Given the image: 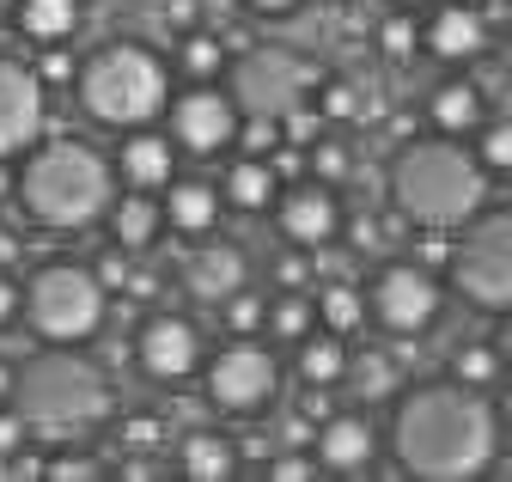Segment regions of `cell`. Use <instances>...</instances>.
<instances>
[{"label":"cell","instance_id":"cell-1","mask_svg":"<svg viewBox=\"0 0 512 482\" xmlns=\"http://www.w3.org/2000/svg\"><path fill=\"white\" fill-rule=\"evenodd\" d=\"M391 452L421 482H470L500 452V409L476 385H458V379L415 385L397 397Z\"/></svg>","mask_w":512,"mask_h":482},{"label":"cell","instance_id":"cell-2","mask_svg":"<svg viewBox=\"0 0 512 482\" xmlns=\"http://www.w3.org/2000/svg\"><path fill=\"white\" fill-rule=\"evenodd\" d=\"M116 202V165L92 141H31L19 165V208L49 232H86Z\"/></svg>","mask_w":512,"mask_h":482},{"label":"cell","instance_id":"cell-3","mask_svg":"<svg viewBox=\"0 0 512 482\" xmlns=\"http://www.w3.org/2000/svg\"><path fill=\"white\" fill-rule=\"evenodd\" d=\"M31 440L49 446H74L80 434L104 428L116 415V391L104 379V367H92L86 354H31L13 367V397H7Z\"/></svg>","mask_w":512,"mask_h":482},{"label":"cell","instance_id":"cell-4","mask_svg":"<svg viewBox=\"0 0 512 482\" xmlns=\"http://www.w3.org/2000/svg\"><path fill=\"white\" fill-rule=\"evenodd\" d=\"M391 202L415 220V226H445L458 232L470 214H482L488 202V171L476 165V153H464L458 135H433V141H409L391 159Z\"/></svg>","mask_w":512,"mask_h":482},{"label":"cell","instance_id":"cell-5","mask_svg":"<svg viewBox=\"0 0 512 482\" xmlns=\"http://www.w3.org/2000/svg\"><path fill=\"white\" fill-rule=\"evenodd\" d=\"M74 92H80V110L92 116V123H104V129H141V123H153V116H165L171 74H165V62L147 43L116 37V43L92 49L86 62H80Z\"/></svg>","mask_w":512,"mask_h":482},{"label":"cell","instance_id":"cell-6","mask_svg":"<svg viewBox=\"0 0 512 482\" xmlns=\"http://www.w3.org/2000/svg\"><path fill=\"white\" fill-rule=\"evenodd\" d=\"M104 306H110V287L86 263H43L19 287V312H25V324L43 342H86V336H98L104 330Z\"/></svg>","mask_w":512,"mask_h":482},{"label":"cell","instance_id":"cell-7","mask_svg":"<svg viewBox=\"0 0 512 482\" xmlns=\"http://www.w3.org/2000/svg\"><path fill=\"white\" fill-rule=\"evenodd\" d=\"M445 275L476 312H512V214H470L452 232Z\"/></svg>","mask_w":512,"mask_h":482},{"label":"cell","instance_id":"cell-8","mask_svg":"<svg viewBox=\"0 0 512 482\" xmlns=\"http://www.w3.org/2000/svg\"><path fill=\"white\" fill-rule=\"evenodd\" d=\"M311 92H317V68L305 62V55H293V49H250L232 68V98L250 116H275V123H287Z\"/></svg>","mask_w":512,"mask_h":482},{"label":"cell","instance_id":"cell-9","mask_svg":"<svg viewBox=\"0 0 512 482\" xmlns=\"http://www.w3.org/2000/svg\"><path fill=\"white\" fill-rule=\"evenodd\" d=\"M281 391V367L256 336H232L214 360H208V397L226 415H263Z\"/></svg>","mask_w":512,"mask_h":482},{"label":"cell","instance_id":"cell-10","mask_svg":"<svg viewBox=\"0 0 512 482\" xmlns=\"http://www.w3.org/2000/svg\"><path fill=\"white\" fill-rule=\"evenodd\" d=\"M439 299H445L439 275L421 269L415 257L409 263H384L372 275V287H366V318H378V330H391V336H415V330H427L439 318Z\"/></svg>","mask_w":512,"mask_h":482},{"label":"cell","instance_id":"cell-11","mask_svg":"<svg viewBox=\"0 0 512 482\" xmlns=\"http://www.w3.org/2000/svg\"><path fill=\"white\" fill-rule=\"evenodd\" d=\"M165 116H171V141L183 153H202L208 159V153H220V147L238 141V98L220 92L214 80H196L189 92H177L165 104Z\"/></svg>","mask_w":512,"mask_h":482},{"label":"cell","instance_id":"cell-12","mask_svg":"<svg viewBox=\"0 0 512 482\" xmlns=\"http://www.w3.org/2000/svg\"><path fill=\"white\" fill-rule=\"evenodd\" d=\"M49 116V86L37 80V68L0 55V159H19Z\"/></svg>","mask_w":512,"mask_h":482},{"label":"cell","instance_id":"cell-13","mask_svg":"<svg viewBox=\"0 0 512 482\" xmlns=\"http://www.w3.org/2000/svg\"><path fill=\"white\" fill-rule=\"evenodd\" d=\"M135 360H141V373L153 379H189L202 367V330L177 318V312H153L135 336Z\"/></svg>","mask_w":512,"mask_h":482},{"label":"cell","instance_id":"cell-14","mask_svg":"<svg viewBox=\"0 0 512 482\" xmlns=\"http://www.w3.org/2000/svg\"><path fill=\"white\" fill-rule=\"evenodd\" d=\"M281 238L287 245H330V238L342 232V202H336V190L330 184H293L281 202Z\"/></svg>","mask_w":512,"mask_h":482},{"label":"cell","instance_id":"cell-15","mask_svg":"<svg viewBox=\"0 0 512 482\" xmlns=\"http://www.w3.org/2000/svg\"><path fill=\"white\" fill-rule=\"evenodd\" d=\"M311 452L324 470H366L378 458V428L366 409H342V415H324L311 434Z\"/></svg>","mask_w":512,"mask_h":482},{"label":"cell","instance_id":"cell-16","mask_svg":"<svg viewBox=\"0 0 512 482\" xmlns=\"http://www.w3.org/2000/svg\"><path fill=\"white\" fill-rule=\"evenodd\" d=\"M177 177V141L159 135V129H122V147H116V184L128 190H165Z\"/></svg>","mask_w":512,"mask_h":482},{"label":"cell","instance_id":"cell-17","mask_svg":"<svg viewBox=\"0 0 512 482\" xmlns=\"http://www.w3.org/2000/svg\"><path fill=\"white\" fill-rule=\"evenodd\" d=\"M183 293L189 299H208V306H220V299H232L244 287V251L238 245H220V238H202L196 251L183 257Z\"/></svg>","mask_w":512,"mask_h":482},{"label":"cell","instance_id":"cell-18","mask_svg":"<svg viewBox=\"0 0 512 482\" xmlns=\"http://www.w3.org/2000/svg\"><path fill=\"white\" fill-rule=\"evenodd\" d=\"M421 43L439 55V62H470V55H482L488 43V25L476 7H464V0H445V7H433V19L421 25Z\"/></svg>","mask_w":512,"mask_h":482},{"label":"cell","instance_id":"cell-19","mask_svg":"<svg viewBox=\"0 0 512 482\" xmlns=\"http://www.w3.org/2000/svg\"><path fill=\"white\" fill-rule=\"evenodd\" d=\"M220 214H226V202H220V190L214 184H202V177H189V184H165V232H177V238H208L214 226H220Z\"/></svg>","mask_w":512,"mask_h":482},{"label":"cell","instance_id":"cell-20","mask_svg":"<svg viewBox=\"0 0 512 482\" xmlns=\"http://www.w3.org/2000/svg\"><path fill=\"white\" fill-rule=\"evenodd\" d=\"M110 238H116V251H153L159 245V232H165V202H153V190H128L110 202Z\"/></svg>","mask_w":512,"mask_h":482},{"label":"cell","instance_id":"cell-21","mask_svg":"<svg viewBox=\"0 0 512 482\" xmlns=\"http://www.w3.org/2000/svg\"><path fill=\"white\" fill-rule=\"evenodd\" d=\"M275 165L269 159H232L226 165V177H220V202H232L238 214H263V208H275Z\"/></svg>","mask_w":512,"mask_h":482},{"label":"cell","instance_id":"cell-22","mask_svg":"<svg viewBox=\"0 0 512 482\" xmlns=\"http://www.w3.org/2000/svg\"><path fill=\"white\" fill-rule=\"evenodd\" d=\"M13 25L25 43L49 49V43H68L80 31V0H19L13 7Z\"/></svg>","mask_w":512,"mask_h":482},{"label":"cell","instance_id":"cell-23","mask_svg":"<svg viewBox=\"0 0 512 482\" xmlns=\"http://www.w3.org/2000/svg\"><path fill=\"white\" fill-rule=\"evenodd\" d=\"M427 123H433L439 135H470V129H482V92H476L470 80L433 86V92H427Z\"/></svg>","mask_w":512,"mask_h":482},{"label":"cell","instance_id":"cell-24","mask_svg":"<svg viewBox=\"0 0 512 482\" xmlns=\"http://www.w3.org/2000/svg\"><path fill=\"white\" fill-rule=\"evenodd\" d=\"M177 470L189 476V482H226L232 470H238V446L226 440V434H189L183 446H177Z\"/></svg>","mask_w":512,"mask_h":482},{"label":"cell","instance_id":"cell-25","mask_svg":"<svg viewBox=\"0 0 512 482\" xmlns=\"http://www.w3.org/2000/svg\"><path fill=\"white\" fill-rule=\"evenodd\" d=\"M311 312H317V330H330V336H360L366 330V287L354 281H330L324 293L311 299Z\"/></svg>","mask_w":512,"mask_h":482},{"label":"cell","instance_id":"cell-26","mask_svg":"<svg viewBox=\"0 0 512 482\" xmlns=\"http://www.w3.org/2000/svg\"><path fill=\"white\" fill-rule=\"evenodd\" d=\"M342 385H348L360 403L397 397V360L384 354V348H360V354H348V373H342Z\"/></svg>","mask_w":512,"mask_h":482},{"label":"cell","instance_id":"cell-27","mask_svg":"<svg viewBox=\"0 0 512 482\" xmlns=\"http://www.w3.org/2000/svg\"><path fill=\"white\" fill-rule=\"evenodd\" d=\"M177 68H183V80H220V74L232 68V49H226L214 31H183Z\"/></svg>","mask_w":512,"mask_h":482},{"label":"cell","instance_id":"cell-28","mask_svg":"<svg viewBox=\"0 0 512 482\" xmlns=\"http://www.w3.org/2000/svg\"><path fill=\"white\" fill-rule=\"evenodd\" d=\"M299 373H305V385H342V373H348V348H342V336H305L299 342Z\"/></svg>","mask_w":512,"mask_h":482},{"label":"cell","instance_id":"cell-29","mask_svg":"<svg viewBox=\"0 0 512 482\" xmlns=\"http://www.w3.org/2000/svg\"><path fill=\"white\" fill-rule=\"evenodd\" d=\"M263 330H275L281 342H305L311 330H317V312H311V299L299 293V287H281V299H269V318H263Z\"/></svg>","mask_w":512,"mask_h":482},{"label":"cell","instance_id":"cell-30","mask_svg":"<svg viewBox=\"0 0 512 482\" xmlns=\"http://www.w3.org/2000/svg\"><path fill=\"white\" fill-rule=\"evenodd\" d=\"M500 367H506V360H500L494 342H470V348L452 354V379H458V385H476V391H488V385L500 379Z\"/></svg>","mask_w":512,"mask_h":482},{"label":"cell","instance_id":"cell-31","mask_svg":"<svg viewBox=\"0 0 512 482\" xmlns=\"http://www.w3.org/2000/svg\"><path fill=\"white\" fill-rule=\"evenodd\" d=\"M220 318H226V336H256V330H263V318H269V299L250 293V287H238L232 299H220Z\"/></svg>","mask_w":512,"mask_h":482},{"label":"cell","instance_id":"cell-32","mask_svg":"<svg viewBox=\"0 0 512 482\" xmlns=\"http://www.w3.org/2000/svg\"><path fill=\"white\" fill-rule=\"evenodd\" d=\"M317 116H324V123H354L360 116V98H354V86L348 80H317Z\"/></svg>","mask_w":512,"mask_h":482},{"label":"cell","instance_id":"cell-33","mask_svg":"<svg viewBox=\"0 0 512 482\" xmlns=\"http://www.w3.org/2000/svg\"><path fill=\"white\" fill-rule=\"evenodd\" d=\"M476 165H482V171H512V123H488V129H482Z\"/></svg>","mask_w":512,"mask_h":482},{"label":"cell","instance_id":"cell-34","mask_svg":"<svg viewBox=\"0 0 512 482\" xmlns=\"http://www.w3.org/2000/svg\"><path fill=\"white\" fill-rule=\"evenodd\" d=\"M378 49L391 55V62H409V55L421 49V25L415 19H384L378 25Z\"/></svg>","mask_w":512,"mask_h":482},{"label":"cell","instance_id":"cell-35","mask_svg":"<svg viewBox=\"0 0 512 482\" xmlns=\"http://www.w3.org/2000/svg\"><path fill=\"white\" fill-rule=\"evenodd\" d=\"M311 171H317V184H342V177L354 171L348 141H317V147H311Z\"/></svg>","mask_w":512,"mask_h":482},{"label":"cell","instance_id":"cell-36","mask_svg":"<svg viewBox=\"0 0 512 482\" xmlns=\"http://www.w3.org/2000/svg\"><path fill=\"white\" fill-rule=\"evenodd\" d=\"M31 68H37V80H43V86H74V80H80V62H74V55L61 49V43H49Z\"/></svg>","mask_w":512,"mask_h":482},{"label":"cell","instance_id":"cell-37","mask_svg":"<svg viewBox=\"0 0 512 482\" xmlns=\"http://www.w3.org/2000/svg\"><path fill=\"white\" fill-rule=\"evenodd\" d=\"M122 446H128V452H159V446H165V428H159L153 415H128V421H122Z\"/></svg>","mask_w":512,"mask_h":482},{"label":"cell","instance_id":"cell-38","mask_svg":"<svg viewBox=\"0 0 512 482\" xmlns=\"http://www.w3.org/2000/svg\"><path fill=\"white\" fill-rule=\"evenodd\" d=\"M269 476L275 482H311V476H324V464H317V452L305 458V452H281V458H269Z\"/></svg>","mask_w":512,"mask_h":482},{"label":"cell","instance_id":"cell-39","mask_svg":"<svg viewBox=\"0 0 512 482\" xmlns=\"http://www.w3.org/2000/svg\"><path fill=\"white\" fill-rule=\"evenodd\" d=\"M43 476H98V464H92V458H80V452H68V458H55Z\"/></svg>","mask_w":512,"mask_h":482},{"label":"cell","instance_id":"cell-40","mask_svg":"<svg viewBox=\"0 0 512 482\" xmlns=\"http://www.w3.org/2000/svg\"><path fill=\"white\" fill-rule=\"evenodd\" d=\"M305 275H311L305 257H281V263H275V281H281V287H305Z\"/></svg>","mask_w":512,"mask_h":482},{"label":"cell","instance_id":"cell-41","mask_svg":"<svg viewBox=\"0 0 512 482\" xmlns=\"http://www.w3.org/2000/svg\"><path fill=\"white\" fill-rule=\"evenodd\" d=\"M13 318H19V287H13V275H0V330Z\"/></svg>","mask_w":512,"mask_h":482},{"label":"cell","instance_id":"cell-42","mask_svg":"<svg viewBox=\"0 0 512 482\" xmlns=\"http://www.w3.org/2000/svg\"><path fill=\"white\" fill-rule=\"evenodd\" d=\"M494 348H500V360L512 367V312H500V342H494Z\"/></svg>","mask_w":512,"mask_h":482},{"label":"cell","instance_id":"cell-43","mask_svg":"<svg viewBox=\"0 0 512 482\" xmlns=\"http://www.w3.org/2000/svg\"><path fill=\"white\" fill-rule=\"evenodd\" d=\"M244 7H250V13H293L299 0H244Z\"/></svg>","mask_w":512,"mask_h":482},{"label":"cell","instance_id":"cell-44","mask_svg":"<svg viewBox=\"0 0 512 482\" xmlns=\"http://www.w3.org/2000/svg\"><path fill=\"white\" fill-rule=\"evenodd\" d=\"M7 397H13V367L0 360V403H7Z\"/></svg>","mask_w":512,"mask_h":482},{"label":"cell","instance_id":"cell-45","mask_svg":"<svg viewBox=\"0 0 512 482\" xmlns=\"http://www.w3.org/2000/svg\"><path fill=\"white\" fill-rule=\"evenodd\" d=\"M500 428H512V385H506V403H500Z\"/></svg>","mask_w":512,"mask_h":482},{"label":"cell","instance_id":"cell-46","mask_svg":"<svg viewBox=\"0 0 512 482\" xmlns=\"http://www.w3.org/2000/svg\"><path fill=\"white\" fill-rule=\"evenodd\" d=\"M409 7H415V0H409Z\"/></svg>","mask_w":512,"mask_h":482}]
</instances>
